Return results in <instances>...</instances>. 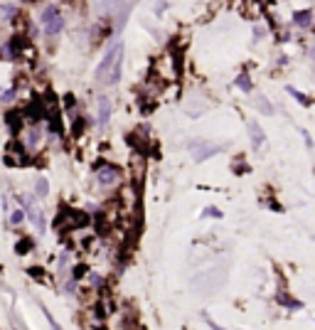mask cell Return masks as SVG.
Here are the masks:
<instances>
[{"mask_svg": "<svg viewBox=\"0 0 315 330\" xmlns=\"http://www.w3.org/2000/svg\"><path fill=\"white\" fill-rule=\"evenodd\" d=\"M121 64H123V42H113L104 52V57L96 67V79L101 84H108V86L116 84L121 77Z\"/></svg>", "mask_w": 315, "mask_h": 330, "instance_id": "cell-1", "label": "cell"}, {"mask_svg": "<svg viewBox=\"0 0 315 330\" xmlns=\"http://www.w3.org/2000/svg\"><path fill=\"white\" fill-rule=\"evenodd\" d=\"M40 23H42V28H45V32H47V35H59V32H62V28H64L62 13H59L57 8H52V5L42 10Z\"/></svg>", "mask_w": 315, "mask_h": 330, "instance_id": "cell-2", "label": "cell"}, {"mask_svg": "<svg viewBox=\"0 0 315 330\" xmlns=\"http://www.w3.org/2000/svg\"><path fill=\"white\" fill-rule=\"evenodd\" d=\"M20 202L25 205V210H27V217H30V222L35 224V229H40V232H45V217H42V210L30 200V197H20Z\"/></svg>", "mask_w": 315, "mask_h": 330, "instance_id": "cell-3", "label": "cell"}, {"mask_svg": "<svg viewBox=\"0 0 315 330\" xmlns=\"http://www.w3.org/2000/svg\"><path fill=\"white\" fill-rule=\"evenodd\" d=\"M190 148H192V158H195L197 163H202V160H207L210 155L219 153V145H212V143H205V140L190 143Z\"/></svg>", "mask_w": 315, "mask_h": 330, "instance_id": "cell-4", "label": "cell"}, {"mask_svg": "<svg viewBox=\"0 0 315 330\" xmlns=\"http://www.w3.org/2000/svg\"><path fill=\"white\" fill-rule=\"evenodd\" d=\"M96 175H99V183L101 185H113L118 180V170L113 168V165H101Z\"/></svg>", "mask_w": 315, "mask_h": 330, "instance_id": "cell-5", "label": "cell"}, {"mask_svg": "<svg viewBox=\"0 0 315 330\" xmlns=\"http://www.w3.org/2000/svg\"><path fill=\"white\" fill-rule=\"evenodd\" d=\"M96 106H99V111H96L99 123H101V126H106V123H108V118H111V101H108V96H99Z\"/></svg>", "mask_w": 315, "mask_h": 330, "instance_id": "cell-6", "label": "cell"}, {"mask_svg": "<svg viewBox=\"0 0 315 330\" xmlns=\"http://www.w3.org/2000/svg\"><path fill=\"white\" fill-rule=\"evenodd\" d=\"M254 104L261 109V113H266V116H271V113H273V104H271L263 94H256V96H254Z\"/></svg>", "mask_w": 315, "mask_h": 330, "instance_id": "cell-7", "label": "cell"}, {"mask_svg": "<svg viewBox=\"0 0 315 330\" xmlns=\"http://www.w3.org/2000/svg\"><path fill=\"white\" fill-rule=\"evenodd\" d=\"M249 131H251V143H254V148H259L261 143H263V131H261V126H256L254 121L249 123Z\"/></svg>", "mask_w": 315, "mask_h": 330, "instance_id": "cell-8", "label": "cell"}, {"mask_svg": "<svg viewBox=\"0 0 315 330\" xmlns=\"http://www.w3.org/2000/svg\"><path fill=\"white\" fill-rule=\"evenodd\" d=\"M310 20H313L310 10H300V13H295V15H293V23H295V25H300V28H308V25H310Z\"/></svg>", "mask_w": 315, "mask_h": 330, "instance_id": "cell-9", "label": "cell"}, {"mask_svg": "<svg viewBox=\"0 0 315 330\" xmlns=\"http://www.w3.org/2000/svg\"><path fill=\"white\" fill-rule=\"evenodd\" d=\"M236 86H239L241 91H251V79H249L246 72H241V74L236 77Z\"/></svg>", "mask_w": 315, "mask_h": 330, "instance_id": "cell-10", "label": "cell"}, {"mask_svg": "<svg viewBox=\"0 0 315 330\" xmlns=\"http://www.w3.org/2000/svg\"><path fill=\"white\" fill-rule=\"evenodd\" d=\"M286 91H288V94H290V96H295V99H298V101H300V104H303V106H308V104H310V99H308V96H303V94H300V91H295V89H293V86H288V89H286Z\"/></svg>", "mask_w": 315, "mask_h": 330, "instance_id": "cell-11", "label": "cell"}, {"mask_svg": "<svg viewBox=\"0 0 315 330\" xmlns=\"http://www.w3.org/2000/svg\"><path fill=\"white\" fill-rule=\"evenodd\" d=\"M35 192H37L40 197H45V195H47V180H45V178H40V180H37V190H35Z\"/></svg>", "mask_w": 315, "mask_h": 330, "instance_id": "cell-12", "label": "cell"}, {"mask_svg": "<svg viewBox=\"0 0 315 330\" xmlns=\"http://www.w3.org/2000/svg\"><path fill=\"white\" fill-rule=\"evenodd\" d=\"M23 220H25V212H23V210H18V212L10 215V222H13V224H20Z\"/></svg>", "mask_w": 315, "mask_h": 330, "instance_id": "cell-13", "label": "cell"}, {"mask_svg": "<svg viewBox=\"0 0 315 330\" xmlns=\"http://www.w3.org/2000/svg\"><path fill=\"white\" fill-rule=\"evenodd\" d=\"M15 99V91L13 89H5L3 94H0V101H13Z\"/></svg>", "mask_w": 315, "mask_h": 330, "instance_id": "cell-14", "label": "cell"}, {"mask_svg": "<svg viewBox=\"0 0 315 330\" xmlns=\"http://www.w3.org/2000/svg\"><path fill=\"white\" fill-rule=\"evenodd\" d=\"M42 310H45V315H47V320H50V325H52V330H62V328L57 325V320H54V318L50 315V310H47V308H42Z\"/></svg>", "mask_w": 315, "mask_h": 330, "instance_id": "cell-15", "label": "cell"}, {"mask_svg": "<svg viewBox=\"0 0 315 330\" xmlns=\"http://www.w3.org/2000/svg\"><path fill=\"white\" fill-rule=\"evenodd\" d=\"M30 244H32V242H30V239H25V242H23V244H18V254H25V251H30V249H27V247H30Z\"/></svg>", "mask_w": 315, "mask_h": 330, "instance_id": "cell-16", "label": "cell"}, {"mask_svg": "<svg viewBox=\"0 0 315 330\" xmlns=\"http://www.w3.org/2000/svg\"><path fill=\"white\" fill-rule=\"evenodd\" d=\"M3 10H5V18H10V15L15 13V8H13V5H3Z\"/></svg>", "mask_w": 315, "mask_h": 330, "instance_id": "cell-17", "label": "cell"}]
</instances>
